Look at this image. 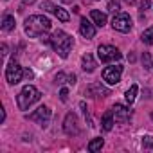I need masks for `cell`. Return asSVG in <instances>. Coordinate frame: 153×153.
I'll list each match as a JSON object with an SVG mask.
<instances>
[{
    "instance_id": "22",
    "label": "cell",
    "mask_w": 153,
    "mask_h": 153,
    "mask_svg": "<svg viewBox=\"0 0 153 153\" xmlns=\"http://www.w3.org/2000/svg\"><path fill=\"white\" fill-rule=\"evenodd\" d=\"M54 4L52 2H49V0H45V2H42V9L43 11H47V13H54Z\"/></svg>"
},
{
    "instance_id": "13",
    "label": "cell",
    "mask_w": 153,
    "mask_h": 153,
    "mask_svg": "<svg viewBox=\"0 0 153 153\" xmlns=\"http://www.w3.org/2000/svg\"><path fill=\"white\" fill-rule=\"evenodd\" d=\"M81 67H83V70H85V72H94V70H96V67H97V65H96L94 56L87 52V54L81 58Z\"/></svg>"
},
{
    "instance_id": "6",
    "label": "cell",
    "mask_w": 153,
    "mask_h": 153,
    "mask_svg": "<svg viewBox=\"0 0 153 153\" xmlns=\"http://www.w3.org/2000/svg\"><path fill=\"white\" fill-rule=\"evenodd\" d=\"M22 78H24V70H22V67L13 59V61L7 65V68H6V79H7L11 85H16V83L22 81Z\"/></svg>"
},
{
    "instance_id": "8",
    "label": "cell",
    "mask_w": 153,
    "mask_h": 153,
    "mask_svg": "<svg viewBox=\"0 0 153 153\" xmlns=\"http://www.w3.org/2000/svg\"><path fill=\"white\" fill-rule=\"evenodd\" d=\"M121 74H123V67L121 65H114V67H106L103 72V79L108 85H117L121 81Z\"/></svg>"
},
{
    "instance_id": "19",
    "label": "cell",
    "mask_w": 153,
    "mask_h": 153,
    "mask_svg": "<svg viewBox=\"0 0 153 153\" xmlns=\"http://www.w3.org/2000/svg\"><path fill=\"white\" fill-rule=\"evenodd\" d=\"M140 40H142V43H146V45H153V27H148V29L140 34Z\"/></svg>"
},
{
    "instance_id": "12",
    "label": "cell",
    "mask_w": 153,
    "mask_h": 153,
    "mask_svg": "<svg viewBox=\"0 0 153 153\" xmlns=\"http://www.w3.org/2000/svg\"><path fill=\"white\" fill-rule=\"evenodd\" d=\"M94 25H96V24H92L90 20H87V18L83 16L81 22H79V33H81V36L87 38V40L94 38V36H96V27H94Z\"/></svg>"
},
{
    "instance_id": "23",
    "label": "cell",
    "mask_w": 153,
    "mask_h": 153,
    "mask_svg": "<svg viewBox=\"0 0 153 153\" xmlns=\"http://www.w3.org/2000/svg\"><path fill=\"white\" fill-rule=\"evenodd\" d=\"M142 146H144V148H149V149H153V137H151V135H146V137H142Z\"/></svg>"
},
{
    "instance_id": "5",
    "label": "cell",
    "mask_w": 153,
    "mask_h": 153,
    "mask_svg": "<svg viewBox=\"0 0 153 153\" xmlns=\"http://www.w3.org/2000/svg\"><path fill=\"white\" fill-rule=\"evenodd\" d=\"M112 27L119 33H128L131 29V18L128 13H115L112 18Z\"/></svg>"
},
{
    "instance_id": "30",
    "label": "cell",
    "mask_w": 153,
    "mask_h": 153,
    "mask_svg": "<svg viewBox=\"0 0 153 153\" xmlns=\"http://www.w3.org/2000/svg\"><path fill=\"white\" fill-rule=\"evenodd\" d=\"M63 4H72V0H61Z\"/></svg>"
},
{
    "instance_id": "7",
    "label": "cell",
    "mask_w": 153,
    "mask_h": 153,
    "mask_svg": "<svg viewBox=\"0 0 153 153\" xmlns=\"http://www.w3.org/2000/svg\"><path fill=\"white\" fill-rule=\"evenodd\" d=\"M63 130H65V133L67 135H79V131H81V128H79V121H78V115L76 114H67V117H65V121H63Z\"/></svg>"
},
{
    "instance_id": "11",
    "label": "cell",
    "mask_w": 153,
    "mask_h": 153,
    "mask_svg": "<svg viewBox=\"0 0 153 153\" xmlns=\"http://www.w3.org/2000/svg\"><path fill=\"white\" fill-rule=\"evenodd\" d=\"M112 114H114V117H115L117 123H126V121L131 119V110L126 108L124 105H115L112 108Z\"/></svg>"
},
{
    "instance_id": "25",
    "label": "cell",
    "mask_w": 153,
    "mask_h": 153,
    "mask_svg": "<svg viewBox=\"0 0 153 153\" xmlns=\"http://www.w3.org/2000/svg\"><path fill=\"white\" fill-rule=\"evenodd\" d=\"M67 78H68V76H65L63 72H58V74H56V78H54V81H56V85H61V83H65Z\"/></svg>"
},
{
    "instance_id": "26",
    "label": "cell",
    "mask_w": 153,
    "mask_h": 153,
    "mask_svg": "<svg viewBox=\"0 0 153 153\" xmlns=\"http://www.w3.org/2000/svg\"><path fill=\"white\" fill-rule=\"evenodd\" d=\"M59 99H61L63 103L68 99V90H67V88H61V90H59Z\"/></svg>"
},
{
    "instance_id": "17",
    "label": "cell",
    "mask_w": 153,
    "mask_h": 153,
    "mask_svg": "<svg viewBox=\"0 0 153 153\" xmlns=\"http://www.w3.org/2000/svg\"><path fill=\"white\" fill-rule=\"evenodd\" d=\"M52 15H54L58 20H61V22H68V20H70V15H68L63 7H58V6L54 7V13H52Z\"/></svg>"
},
{
    "instance_id": "33",
    "label": "cell",
    "mask_w": 153,
    "mask_h": 153,
    "mask_svg": "<svg viewBox=\"0 0 153 153\" xmlns=\"http://www.w3.org/2000/svg\"><path fill=\"white\" fill-rule=\"evenodd\" d=\"M151 67H153V65H151Z\"/></svg>"
},
{
    "instance_id": "29",
    "label": "cell",
    "mask_w": 153,
    "mask_h": 153,
    "mask_svg": "<svg viewBox=\"0 0 153 153\" xmlns=\"http://www.w3.org/2000/svg\"><path fill=\"white\" fill-rule=\"evenodd\" d=\"M36 0H24V4H34Z\"/></svg>"
},
{
    "instance_id": "1",
    "label": "cell",
    "mask_w": 153,
    "mask_h": 153,
    "mask_svg": "<svg viewBox=\"0 0 153 153\" xmlns=\"http://www.w3.org/2000/svg\"><path fill=\"white\" fill-rule=\"evenodd\" d=\"M51 25L52 24H51V20L47 16H43V15H33V16H29L25 20V33H27V36L36 38V36L47 33L51 29Z\"/></svg>"
},
{
    "instance_id": "2",
    "label": "cell",
    "mask_w": 153,
    "mask_h": 153,
    "mask_svg": "<svg viewBox=\"0 0 153 153\" xmlns=\"http://www.w3.org/2000/svg\"><path fill=\"white\" fill-rule=\"evenodd\" d=\"M49 43L52 45V49H54L61 58H67L68 52H70V49H72V43H74V42H72V38H70L65 31L58 29V31H54V33L51 34Z\"/></svg>"
},
{
    "instance_id": "28",
    "label": "cell",
    "mask_w": 153,
    "mask_h": 153,
    "mask_svg": "<svg viewBox=\"0 0 153 153\" xmlns=\"http://www.w3.org/2000/svg\"><path fill=\"white\" fill-rule=\"evenodd\" d=\"M149 7V0H142V2H140V11H146Z\"/></svg>"
},
{
    "instance_id": "27",
    "label": "cell",
    "mask_w": 153,
    "mask_h": 153,
    "mask_svg": "<svg viewBox=\"0 0 153 153\" xmlns=\"http://www.w3.org/2000/svg\"><path fill=\"white\" fill-rule=\"evenodd\" d=\"M76 81H78V78H76V74H70L68 78H67V83H68V85H76Z\"/></svg>"
},
{
    "instance_id": "3",
    "label": "cell",
    "mask_w": 153,
    "mask_h": 153,
    "mask_svg": "<svg viewBox=\"0 0 153 153\" xmlns=\"http://www.w3.org/2000/svg\"><path fill=\"white\" fill-rule=\"evenodd\" d=\"M40 97H42V94H40V90L36 87L25 85L22 88V92L16 96V105H18L20 110H27L31 105H34L36 101H40Z\"/></svg>"
},
{
    "instance_id": "20",
    "label": "cell",
    "mask_w": 153,
    "mask_h": 153,
    "mask_svg": "<svg viewBox=\"0 0 153 153\" xmlns=\"http://www.w3.org/2000/svg\"><path fill=\"white\" fill-rule=\"evenodd\" d=\"M103 144H105V140H103V139H94V140H90V142H88V151H97V149H101V148H103Z\"/></svg>"
},
{
    "instance_id": "4",
    "label": "cell",
    "mask_w": 153,
    "mask_h": 153,
    "mask_svg": "<svg viewBox=\"0 0 153 153\" xmlns=\"http://www.w3.org/2000/svg\"><path fill=\"white\" fill-rule=\"evenodd\" d=\"M97 56H99V59H101L103 63H112V61L121 59L123 54H121L119 49L114 47V45H99V47H97Z\"/></svg>"
},
{
    "instance_id": "31",
    "label": "cell",
    "mask_w": 153,
    "mask_h": 153,
    "mask_svg": "<svg viewBox=\"0 0 153 153\" xmlns=\"http://www.w3.org/2000/svg\"><path fill=\"white\" fill-rule=\"evenodd\" d=\"M126 2H128V4L131 6V4H135V0H126Z\"/></svg>"
},
{
    "instance_id": "14",
    "label": "cell",
    "mask_w": 153,
    "mask_h": 153,
    "mask_svg": "<svg viewBox=\"0 0 153 153\" xmlns=\"http://www.w3.org/2000/svg\"><path fill=\"white\" fill-rule=\"evenodd\" d=\"M90 18L94 20V24H96L97 27H103V25L106 24V15L101 13V11H97V9H92V11H90Z\"/></svg>"
},
{
    "instance_id": "15",
    "label": "cell",
    "mask_w": 153,
    "mask_h": 153,
    "mask_svg": "<svg viewBox=\"0 0 153 153\" xmlns=\"http://www.w3.org/2000/svg\"><path fill=\"white\" fill-rule=\"evenodd\" d=\"M103 130L105 131H112V128H114V114H112V110H108L105 115H103Z\"/></svg>"
},
{
    "instance_id": "16",
    "label": "cell",
    "mask_w": 153,
    "mask_h": 153,
    "mask_svg": "<svg viewBox=\"0 0 153 153\" xmlns=\"http://www.w3.org/2000/svg\"><path fill=\"white\" fill-rule=\"evenodd\" d=\"M137 92H139V87H137V85H131V87L126 90V96H124V99H126V103H128V105H131V103L135 101V97H137Z\"/></svg>"
},
{
    "instance_id": "21",
    "label": "cell",
    "mask_w": 153,
    "mask_h": 153,
    "mask_svg": "<svg viewBox=\"0 0 153 153\" xmlns=\"http://www.w3.org/2000/svg\"><path fill=\"white\" fill-rule=\"evenodd\" d=\"M108 11L110 13H119V0H110L108 2Z\"/></svg>"
},
{
    "instance_id": "24",
    "label": "cell",
    "mask_w": 153,
    "mask_h": 153,
    "mask_svg": "<svg viewBox=\"0 0 153 153\" xmlns=\"http://www.w3.org/2000/svg\"><path fill=\"white\" fill-rule=\"evenodd\" d=\"M142 65H144V68H149L153 63H151V58H149V54L148 52H144L142 54Z\"/></svg>"
},
{
    "instance_id": "32",
    "label": "cell",
    "mask_w": 153,
    "mask_h": 153,
    "mask_svg": "<svg viewBox=\"0 0 153 153\" xmlns=\"http://www.w3.org/2000/svg\"><path fill=\"white\" fill-rule=\"evenodd\" d=\"M151 119H153V114H151Z\"/></svg>"
},
{
    "instance_id": "10",
    "label": "cell",
    "mask_w": 153,
    "mask_h": 153,
    "mask_svg": "<svg viewBox=\"0 0 153 153\" xmlns=\"http://www.w3.org/2000/svg\"><path fill=\"white\" fill-rule=\"evenodd\" d=\"M85 94L88 97H106V96H110V90L105 88L101 83H92L85 88Z\"/></svg>"
},
{
    "instance_id": "18",
    "label": "cell",
    "mask_w": 153,
    "mask_h": 153,
    "mask_svg": "<svg viewBox=\"0 0 153 153\" xmlns=\"http://www.w3.org/2000/svg\"><path fill=\"white\" fill-rule=\"evenodd\" d=\"M2 29H4L6 33L13 31V29H15V16L6 15V16H4V22H2Z\"/></svg>"
},
{
    "instance_id": "9",
    "label": "cell",
    "mask_w": 153,
    "mask_h": 153,
    "mask_svg": "<svg viewBox=\"0 0 153 153\" xmlns=\"http://www.w3.org/2000/svg\"><path fill=\"white\" fill-rule=\"evenodd\" d=\"M27 119H29V121L38 123L40 126H47V123H49V119H51V110H49L47 106H40L36 112L29 114V115H27Z\"/></svg>"
}]
</instances>
